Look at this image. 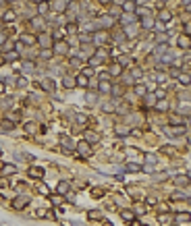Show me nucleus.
Returning a JSON list of instances; mask_svg holds the SVG:
<instances>
[{"label": "nucleus", "instance_id": "5701e85b", "mask_svg": "<svg viewBox=\"0 0 191 226\" xmlns=\"http://www.w3.org/2000/svg\"><path fill=\"white\" fill-rule=\"evenodd\" d=\"M123 218H125V220H131V222H133V214H131V212H123Z\"/></svg>", "mask_w": 191, "mask_h": 226}, {"label": "nucleus", "instance_id": "e433bc0d", "mask_svg": "<svg viewBox=\"0 0 191 226\" xmlns=\"http://www.w3.org/2000/svg\"><path fill=\"white\" fill-rule=\"evenodd\" d=\"M0 226H11V224H6V222H2V224H0Z\"/></svg>", "mask_w": 191, "mask_h": 226}, {"label": "nucleus", "instance_id": "c85d7f7f", "mask_svg": "<svg viewBox=\"0 0 191 226\" xmlns=\"http://www.w3.org/2000/svg\"><path fill=\"white\" fill-rule=\"evenodd\" d=\"M166 79H168L166 75H158V83H166Z\"/></svg>", "mask_w": 191, "mask_h": 226}, {"label": "nucleus", "instance_id": "f257e3e1", "mask_svg": "<svg viewBox=\"0 0 191 226\" xmlns=\"http://www.w3.org/2000/svg\"><path fill=\"white\" fill-rule=\"evenodd\" d=\"M177 42H179V46H181V48H185V50H189L191 42H189V36H187V33H185V36H179V39H177Z\"/></svg>", "mask_w": 191, "mask_h": 226}, {"label": "nucleus", "instance_id": "f03ea898", "mask_svg": "<svg viewBox=\"0 0 191 226\" xmlns=\"http://www.w3.org/2000/svg\"><path fill=\"white\" fill-rule=\"evenodd\" d=\"M77 147H79V153H83V156H89V153H92V151H89V145H87L85 141H81Z\"/></svg>", "mask_w": 191, "mask_h": 226}, {"label": "nucleus", "instance_id": "a19ab883", "mask_svg": "<svg viewBox=\"0 0 191 226\" xmlns=\"http://www.w3.org/2000/svg\"><path fill=\"white\" fill-rule=\"evenodd\" d=\"M0 153H2V150H0Z\"/></svg>", "mask_w": 191, "mask_h": 226}, {"label": "nucleus", "instance_id": "2eb2a0df", "mask_svg": "<svg viewBox=\"0 0 191 226\" xmlns=\"http://www.w3.org/2000/svg\"><path fill=\"white\" fill-rule=\"evenodd\" d=\"M146 162H150V164H156V162H158V158H156L154 153H148V156H146Z\"/></svg>", "mask_w": 191, "mask_h": 226}, {"label": "nucleus", "instance_id": "b1692460", "mask_svg": "<svg viewBox=\"0 0 191 226\" xmlns=\"http://www.w3.org/2000/svg\"><path fill=\"white\" fill-rule=\"evenodd\" d=\"M4 19H6V21H13V19H15V13H13V11H8V13L4 15Z\"/></svg>", "mask_w": 191, "mask_h": 226}, {"label": "nucleus", "instance_id": "0eeeda50", "mask_svg": "<svg viewBox=\"0 0 191 226\" xmlns=\"http://www.w3.org/2000/svg\"><path fill=\"white\" fill-rule=\"evenodd\" d=\"M135 8H137V4H135L133 0H129V2L123 4V11H135Z\"/></svg>", "mask_w": 191, "mask_h": 226}, {"label": "nucleus", "instance_id": "c756f323", "mask_svg": "<svg viewBox=\"0 0 191 226\" xmlns=\"http://www.w3.org/2000/svg\"><path fill=\"white\" fill-rule=\"evenodd\" d=\"M116 133H118V135H127L129 131H127V129H123V127H118V129H116Z\"/></svg>", "mask_w": 191, "mask_h": 226}, {"label": "nucleus", "instance_id": "473e14b6", "mask_svg": "<svg viewBox=\"0 0 191 226\" xmlns=\"http://www.w3.org/2000/svg\"><path fill=\"white\" fill-rule=\"evenodd\" d=\"M23 42H25V44H33V38H29V36H25V38H23Z\"/></svg>", "mask_w": 191, "mask_h": 226}, {"label": "nucleus", "instance_id": "a211bd4d", "mask_svg": "<svg viewBox=\"0 0 191 226\" xmlns=\"http://www.w3.org/2000/svg\"><path fill=\"white\" fill-rule=\"evenodd\" d=\"M179 81H181V83H183V85H185V87H187V85H189V75H179Z\"/></svg>", "mask_w": 191, "mask_h": 226}, {"label": "nucleus", "instance_id": "39448f33", "mask_svg": "<svg viewBox=\"0 0 191 226\" xmlns=\"http://www.w3.org/2000/svg\"><path fill=\"white\" fill-rule=\"evenodd\" d=\"M62 87H67V89H71V87H75V81H73L71 77H64V79H62Z\"/></svg>", "mask_w": 191, "mask_h": 226}, {"label": "nucleus", "instance_id": "ea45409f", "mask_svg": "<svg viewBox=\"0 0 191 226\" xmlns=\"http://www.w3.org/2000/svg\"><path fill=\"white\" fill-rule=\"evenodd\" d=\"M0 4H2V0H0Z\"/></svg>", "mask_w": 191, "mask_h": 226}, {"label": "nucleus", "instance_id": "6e6552de", "mask_svg": "<svg viewBox=\"0 0 191 226\" xmlns=\"http://www.w3.org/2000/svg\"><path fill=\"white\" fill-rule=\"evenodd\" d=\"M56 52L58 54H62V52L67 54L69 52V44H56Z\"/></svg>", "mask_w": 191, "mask_h": 226}, {"label": "nucleus", "instance_id": "412c9836", "mask_svg": "<svg viewBox=\"0 0 191 226\" xmlns=\"http://www.w3.org/2000/svg\"><path fill=\"white\" fill-rule=\"evenodd\" d=\"M127 170H129V172H139V170H141V166H135V164H129V166H127Z\"/></svg>", "mask_w": 191, "mask_h": 226}, {"label": "nucleus", "instance_id": "2f4dec72", "mask_svg": "<svg viewBox=\"0 0 191 226\" xmlns=\"http://www.w3.org/2000/svg\"><path fill=\"white\" fill-rule=\"evenodd\" d=\"M92 73H94V71H92L89 67H85V69H83V75H85V77H87V75H92Z\"/></svg>", "mask_w": 191, "mask_h": 226}, {"label": "nucleus", "instance_id": "c9c22d12", "mask_svg": "<svg viewBox=\"0 0 191 226\" xmlns=\"http://www.w3.org/2000/svg\"><path fill=\"white\" fill-rule=\"evenodd\" d=\"M4 39H6V38H4V36H2V33H0V44H2V42H4Z\"/></svg>", "mask_w": 191, "mask_h": 226}, {"label": "nucleus", "instance_id": "f3484780", "mask_svg": "<svg viewBox=\"0 0 191 226\" xmlns=\"http://www.w3.org/2000/svg\"><path fill=\"white\" fill-rule=\"evenodd\" d=\"M39 15H46V11H48V4H46V2H39Z\"/></svg>", "mask_w": 191, "mask_h": 226}, {"label": "nucleus", "instance_id": "423d86ee", "mask_svg": "<svg viewBox=\"0 0 191 226\" xmlns=\"http://www.w3.org/2000/svg\"><path fill=\"white\" fill-rule=\"evenodd\" d=\"M15 164H6V166H2V174H13L15 172Z\"/></svg>", "mask_w": 191, "mask_h": 226}, {"label": "nucleus", "instance_id": "393cba45", "mask_svg": "<svg viewBox=\"0 0 191 226\" xmlns=\"http://www.w3.org/2000/svg\"><path fill=\"white\" fill-rule=\"evenodd\" d=\"M67 29H69V33H75V31H77V25H75V23H71V25H67Z\"/></svg>", "mask_w": 191, "mask_h": 226}, {"label": "nucleus", "instance_id": "4468645a", "mask_svg": "<svg viewBox=\"0 0 191 226\" xmlns=\"http://www.w3.org/2000/svg\"><path fill=\"white\" fill-rule=\"evenodd\" d=\"M146 104H148V106H154V104H156V95H148L146 94Z\"/></svg>", "mask_w": 191, "mask_h": 226}, {"label": "nucleus", "instance_id": "20e7f679", "mask_svg": "<svg viewBox=\"0 0 191 226\" xmlns=\"http://www.w3.org/2000/svg\"><path fill=\"white\" fill-rule=\"evenodd\" d=\"M29 203V197H23V199H17L15 203H13V207H17V209H21V207H25Z\"/></svg>", "mask_w": 191, "mask_h": 226}, {"label": "nucleus", "instance_id": "dca6fc26", "mask_svg": "<svg viewBox=\"0 0 191 226\" xmlns=\"http://www.w3.org/2000/svg\"><path fill=\"white\" fill-rule=\"evenodd\" d=\"M44 87H46L48 91H54V83H52L50 79H46V83H44Z\"/></svg>", "mask_w": 191, "mask_h": 226}, {"label": "nucleus", "instance_id": "7ed1b4c3", "mask_svg": "<svg viewBox=\"0 0 191 226\" xmlns=\"http://www.w3.org/2000/svg\"><path fill=\"white\" fill-rule=\"evenodd\" d=\"M29 176H33V178H42V176H44V170H42V168H29Z\"/></svg>", "mask_w": 191, "mask_h": 226}, {"label": "nucleus", "instance_id": "9b49d317", "mask_svg": "<svg viewBox=\"0 0 191 226\" xmlns=\"http://www.w3.org/2000/svg\"><path fill=\"white\" fill-rule=\"evenodd\" d=\"M158 19L160 21H171V13H168V11H162V13L158 15Z\"/></svg>", "mask_w": 191, "mask_h": 226}, {"label": "nucleus", "instance_id": "ddd939ff", "mask_svg": "<svg viewBox=\"0 0 191 226\" xmlns=\"http://www.w3.org/2000/svg\"><path fill=\"white\" fill-rule=\"evenodd\" d=\"M172 199H177V201H179V199H185V201H187V199H189V197H187V195H185V193H181V191H177V193H174V195H172Z\"/></svg>", "mask_w": 191, "mask_h": 226}, {"label": "nucleus", "instance_id": "58836bf2", "mask_svg": "<svg viewBox=\"0 0 191 226\" xmlns=\"http://www.w3.org/2000/svg\"><path fill=\"white\" fill-rule=\"evenodd\" d=\"M2 62H4V58H0V67H2Z\"/></svg>", "mask_w": 191, "mask_h": 226}, {"label": "nucleus", "instance_id": "a878e982", "mask_svg": "<svg viewBox=\"0 0 191 226\" xmlns=\"http://www.w3.org/2000/svg\"><path fill=\"white\" fill-rule=\"evenodd\" d=\"M110 75H121V67H112L110 69Z\"/></svg>", "mask_w": 191, "mask_h": 226}, {"label": "nucleus", "instance_id": "6ab92c4d", "mask_svg": "<svg viewBox=\"0 0 191 226\" xmlns=\"http://www.w3.org/2000/svg\"><path fill=\"white\" fill-rule=\"evenodd\" d=\"M67 191H69V185L67 183H60L58 185V193H67Z\"/></svg>", "mask_w": 191, "mask_h": 226}, {"label": "nucleus", "instance_id": "4be33fe9", "mask_svg": "<svg viewBox=\"0 0 191 226\" xmlns=\"http://www.w3.org/2000/svg\"><path fill=\"white\" fill-rule=\"evenodd\" d=\"M25 131H27V133H33V131H36V125L27 122V125H25Z\"/></svg>", "mask_w": 191, "mask_h": 226}, {"label": "nucleus", "instance_id": "7c9ffc66", "mask_svg": "<svg viewBox=\"0 0 191 226\" xmlns=\"http://www.w3.org/2000/svg\"><path fill=\"white\" fill-rule=\"evenodd\" d=\"M100 89H102V91H108V89H110V85H108V83H102V85H100Z\"/></svg>", "mask_w": 191, "mask_h": 226}, {"label": "nucleus", "instance_id": "4c0bfd02", "mask_svg": "<svg viewBox=\"0 0 191 226\" xmlns=\"http://www.w3.org/2000/svg\"><path fill=\"white\" fill-rule=\"evenodd\" d=\"M131 226H139V222H133V224H131Z\"/></svg>", "mask_w": 191, "mask_h": 226}, {"label": "nucleus", "instance_id": "cd10ccee", "mask_svg": "<svg viewBox=\"0 0 191 226\" xmlns=\"http://www.w3.org/2000/svg\"><path fill=\"white\" fill-rule=\"evenodd\" d=\"M156 106H158V110H166V102H158Z\"/></svg>", "mask_w": 191, "mask_h": 226}, {"label": "nucleus", "instance_id": "f8f14e48", "mask_svg": "<svg viewBox=\"0 0 191 226\" xmlns=\"http://www.w3.org/2000/svg\"><path fill=\"white\" fill-rule=\"evenodd\" d=\"M174 183H177L179 187H181V185H183V187H187V176H177V181H174Z\"/></svg>", "mask_w": 191, "mask_h": 226}, {"label": "nucleus", "instance_id": "9d476101", "mask_svg": "<svg viewBox=\"0 0 191 226\" xmlns=\"http://www.w3.org/2000/svg\"><path fill=\"white\" fill-rule=\"evenodd\" d=\"M75 85L85 87V85H87V77H85V75H79V77H77V83H75Z\"/></svg>", "mask_w": 191, "mask_h": 226}, {"label": "nucleus", "instance_id": "72a5a7b5", "mask_svg": "<svg viewBox=\"0 0 191 226\" xmlns=\"http://www.w3.org/2000/svg\"><path fill=\"white\" fill-rule=\"evenodd\" d=\"M89 39H92L89 36H79V42H89Z\"/></svg>", "mask_w": 191, "mask_h": 226}, {"label": "nucleus", "instance_id": "bb28decb", "mask_svg": "<svg viewBox=\"0 0 191 226\" xmlns=\"http://www.w3.org/2000/svg\"><path fill=\"white\" fill-rule=\"evenodd\" d=\"M50 56H52L50 50H42V58H50Z\"/></svg>", "mask_w": 191, "mask_h": 226}, {"label": "nucleus", "instance_id": "f704fd0d", "mask_svg": "<svg viewBox=\"0 0 191 226\" xmlns=\"http://www.w3.org/2000/svg\"><path fill=\"white\" fill-rule=\"evenodd\" d=\"M2 91H4V83H0V94H2Z\"/></svg>", "mask_w": 191, "mask_h": 226}, {"label": "nucleus", "instance_id": "aec40b11", "mask_svg": "<svg viewBox=\"0 0 191 226\" xmlns=\"http://www.w3.org/2000/svg\"><path fill=\"white\" fill-rule=\"evenodd\" d=\"M135 91H137L139 95H146V94H148V89H146L143 85H137V89H135Z\"/></svg>", "mask_w": 191, "mask_h": 226}, {"label": "nucleus", "instance_id": "1a4fd4ad", "mask_svg": "<svg viewBox=\"0 0 191 226\" xmlns=\"http://www.w3.org/2000/svg\"><path fill=\"white\" fill-rule=\"evenodd\" d=\"M152 25H154V19H152V17H143V21H141V27H148V29H150Z\"/></svg>", "mask_w": 191, "mask_h": 226}]
</instances>
